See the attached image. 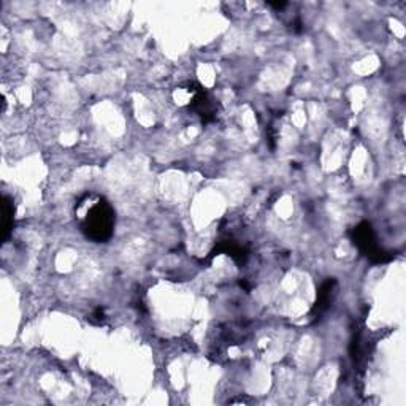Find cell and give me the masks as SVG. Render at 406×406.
I'll use <instances>...</instances> for the list:
<instances>
[{
  "mask_svg": "<svg viewBox=\"0 0 406 406\" xmlns=\"http://www.w3.org/2000/svg\"><path fill=\"white\" fill-rule=\"evenodd\" d=\"M336 286H338V283H336L335 278H327L321 284L319 291H317L313 310H311V315H313L315 317L326 313L330 305L334 303L335 296H336Z\"/></svg>",
  "mask_w": 406,
  "mask_h": 406,
  "instance_id": "5b68a950",
  "label": "cell"
},
{
  "mask_svg": "<svg viewBox=\"0 0 406 406\" xmlns=\"http://www.w3.org/2000/svg\"><path fill=\"white\" fill-rule=\"evenodd\" d=\"M268 5L273 8H277V10H283L287 7V2H268Z\"/></svg>",
  "mask_w": 406,
  "mask_h": 406,
  "instance_id": "ba28073f",
  "label": "cell"
},
{
  "mask_svg": "<svg viewBox=\"0 0 406 406\" xmlns=\"http://www.w3.org/2000/svg\"><path fill=\"white\" fill-rule=\"evenodd\" d=\"M87 198V207L80 198L77 203V211H83L78 217V226L81 234L87 240L94 243H107L115 234L116 215L111 203L105 197L96 194H84Z\"/></svg>",
  "mask_w": 406,
  "mask_h": 406,
  "instance_id": "6da1fadb",
  "label": "cell"
},
{
  "mask_svg": "<svg viewBox=\"0 0 406 406\" xmlns=\"http://www.w3.org/2000/svg\"><path fill=\"white\" fill-rule=\"evenodd\" d=\"M217 254H227L232 258L240 267L246 264L249 251L245 245H241L239 240L232 239V236H226V239L217 243L216 248L210 253V259L215 258Z\"/></svg>",
  "mask_w": 406,
  "mask_h": 406,
  "instance_id": "277c9868",
  "label": "cell"
},
{
  "mask_svg": "<svg viewBox=\"0 0 406 406\" xmlns=\"http://www.w3.org/2000/svg\"><path fill=\"white\" fill-rule=\"evenodd\" d=\"M349 236H351L353 245L359 249V253L374 265L387 264V262L395 259V254L384 251V249L379 246L376 234H374V229L370 222L364 221L357 224V226L349 232Z\"/></svg>",
  "mask_w": 406,
  "mask_h": 406,
  "instance_id": "7a4b0ae2",
  "label": "cell"
},
{
  "mask_svg": "<svg viewBox=\"0 0 406 406\" xmlns=\"http://www.w3.org/2000/svg\"><path fill=\"white\" fill-rule=\"evenodd\" d=\"M15 222V203L8 196H4L2 198V240L5 241L13 229Z\"/></svg>",
  "mask_w": 406,
  "mask_h": 406,
  "instance_id": "8992f818",
  "label": "cell"
},
{
  "mask_svg": "<svg viewBox=\"0 0 406 406\" xmlns=\"http://www.w3.org/2000/svg\"><path fill=\"white\" fill-rule=\"evenodd\" d=\"M186 91L191 94V100L189 103H187V108L194 111L203 124L215 122L217 120V116H220L221 107L220 103H217V100L211 96V92H208L198 83H187Z\"/></svg>",
  "mask_w": 406,
  "mask_h": 406,
  "instance_id": "3957f363",
  "label": "cell"
},
{
  "mask_svg": "<svg viewBox=\"0 0 406 406\" xmlns=\"http://www.w3.org/2000/svg\"><path fill=\"white\" fill-rule=\"evenodd\" d=\"M87 321H89V324H92V326H103L105 324V310L97 308L89 317H87Z\"/></svg>",
  "mask_w": 406,
  "mask_h": 406,
  "instance_id": "52a82bcc",
  "label": "cell"
}]
</instances>
